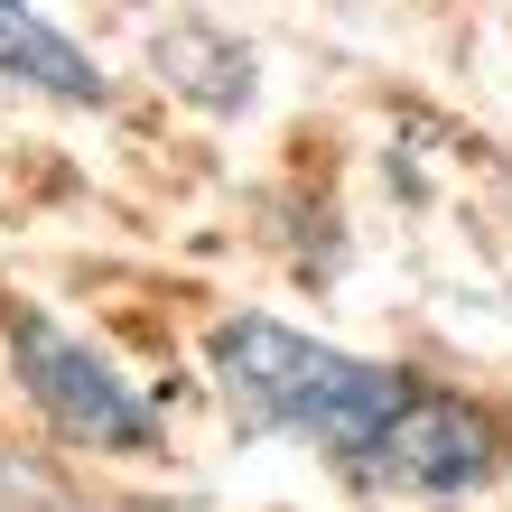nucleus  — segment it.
<instances>
[{
  "label": "nucleus",
  "mask_w": 512,
  "mask_h": 512,
  "mask_svg": "<svg viewBox=\"0 0 512 512\" xmlns=\"http://www.w3.org/2000/svg\"><path fill=\"white\" fill-rule=\"evenodd\" d=\"M0 75L38 84V94H66V103H103V66L56 19H38L28 0H0Z\"/></svg>",
  "instance_id": "20e7f679"
},
{
  "label": "nucleus",
  "mask_w": 512,
  "mask_h": 512,
  "mask_svg": "<svg viewBox=\"0 0 512 512\" xmlns=\"http://www.w3.org/2000/svg\"><path fill=\"white\" fill-rule=\"evenodd\" d=\"M205 364H215V391L252 429L308 438L336 466H354L382 438V419L410 401V373L364 364V354H345V345H317V336H298L280 317H224L215 345H205Z\"/></svg>",
  "instance_id": "f257e3e1"
},
{
  "label": "nucleus",
  "mask_w": 512,
  "mask_h": 512,
  "mask_svg": "<svg viewBox=\"0 0 512 512\" xmlns=\"http://www.w3.org/2000/svg\"><path fill=\"white\" fill-rule=\"evenodd\" d=\"M0 326H10V373H19V391L38 401V419H47L56 438L103 447V457H140V447H159V410L122 382L112 354H94L84 336H66V326L38 317L28 298H10Z\"/></svg>",
  "instance_id": "f03ea898"
},
{
  "label": "nucleus",
  "mask_w": 512,
  "mask_h": 512,
  "mask_svg": "<svg viewBox=\"0 0 512 512\" xmlns=\"http://www.w3.org/2000/svg\"><path fill=\"white\" fill-rule=\"evenodd\" d=\"M503 457H512V438H503L494 410L410 382V401L382 419V438L345 475L373 485V494H466V485H485V475H503Z\"/></svg>",
  "instance_id": "7ed1b4c3"
}]
</instances>
